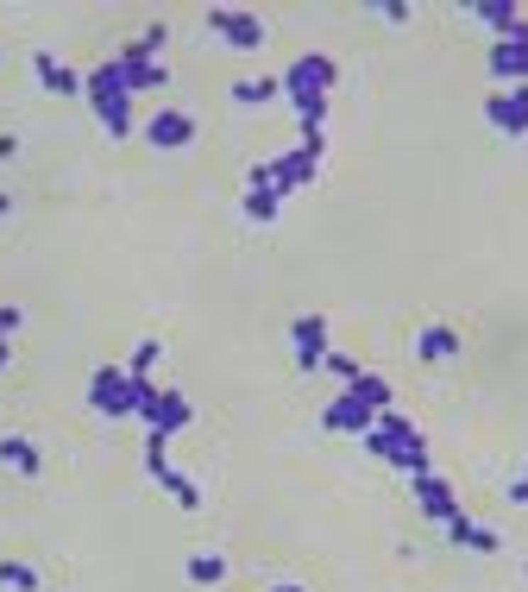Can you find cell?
I'll list each match as a JSON object with an SVG mask.
<instances>
[{"label":"cell","instance_id":"obj_1","mask_svg":"<svg viewBox=\"0 0 528 592\" xmlns=\"http://www.w3.org/2000/svg\"><path fill=\"white\" fill-rule=\"evenodd\" d=\"M151 133H158V145H182V139H189V120H158V127H151Z\"/></svg>","mask_w":528,"mask_h":592}]
</instances>
